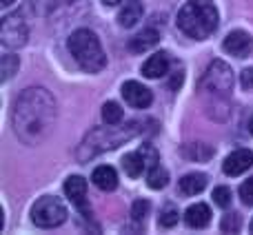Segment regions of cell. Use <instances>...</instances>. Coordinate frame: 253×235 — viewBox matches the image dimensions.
<instances>
[{
	"instance_id": "1",
	"label": "cell",
	"mask_w": 253,
	"mask_h": 235,
	"mask_svg": "<svg viewBox=\"0 0 253 235\" xmlns=\"http://www.w3.org/2000/svg\"><path fill=\"white\" fill-rule=\"evenodd\" d=\"M13 131L27 144H38L47 138L56 122V102L47 89L31 87L22 96H18L11 114Z\"/></svg>"
},
{
	"instance_id": "2",
	"label": "cell",
	"mask_w": 253,
	"mask_h": 235,
	"mask_svg": "<svg viewBox=\"0 0 253 235\" xmlns=\"http://www.w3.org/2000/svg\"><path fill=\"white\" fill-rule=\"evenodd\" d=\"M178 29L193 40H207L218 29V9L211 0H189L178 11Z\"/></svg>"
},
{
	"instance_id": "3",
	"label": "cell",
	"mask_w": 253,
	"mask_h": 235,
	"mask_svg": "<svg viewBox=\"0 0 253 235\" xmlns=\"http://www.w3.org/2000/svg\"><path fill=\"white\" fill-rule=\"evenodd\" d=\"M69 51L87 74H98L107 65L102 44L91 29H76L69 38Z\"/></svg>"
},
{
	"instance_id": "4",
	"label": "cell",
	"mask_w": 253,
	"mask_h": 235,
	"mask_svg": "<svg viewBox=\"0 0 253 235\" xmlns=\"http://www.w3.org/2000/svg\"><path fill=\"white\" fill-rule=\"evenodd\" d=\"M116 126L118 124H107L105 129L91 131V133L83 140V144H80V151H78L80 160L84 162V160H89V157H93L96 153H102V151H107V149L120 147L125 140H129V138H133V135L140 133L138 122H131L125 131H118Z\"/></svg>"
},
{
	"instance_id": "5",
	"label": "cell",
	"mask_w": 253,
	"mask_h": 235,
	"mask_svg": "<svg viewBox=\"0 0 253 235\" xmlns=\"http://www.w3.org/2000/svg\"><path fill=\"white\" fill-rule=\"evenodd\" d=\"M67 220V206L58 197L44 196L31 209V222L38 229H56Z\"/></svg>"
},
{
	"instance_id": "6",
	"label": "cell",
	"mask_w": 253,
	"mask_h": 235,
	"mask_svg": "<svg viewBox=\"0 0 253 235\" xmlns=\"http://www.w3.org/2000/svg\"><path fill=\"white\" fill-rule=\"evenodd\" d=\"M200 91H209L213 96H227L233 89V71L227 62L222 60H213L207 67L205 76L198 82Z\"/></svg>"
},
{
	"instance_id": "7",
	"label": "cell",
	"mask_w": 253,
	"mask_h": 235,
	"mask_svg": "<svg viewBox=\"0 0 253 235\" xmlns=\"http://www.w3.org/2000/svg\"><path fill=\"white\" fill-rule=\"evenodd\" d=\"M27 25L22 20L20 13H9L2 18V25H0V40L7 49H18L27 42Z\"/></svg>"
},
{
	"instance_id": "8",
	"label": "cell",
	"mask_w": 253,
	"mask_h": 235,
	"mask_svg": "<svg viewBox=\"0 0 253 235\" xmlns=\"http://www.w3.org/2000/svg\"><path fill=\"white\" fill-rule=\"evenodd\" d=\"M65 196L69 197L71 204H74L84 218L91 220L93 213L87 204V182H84V178H80V175H71V178L65 182Z\"/></svg>"
},
{
	"instance_id": "9",
	"label": "cell",
	"mask_w": 253,
	"mask_h": 235,
	"mask_svg": "<svg viewBox=\"0 0 253 235\" xmlns=\"http://www.w3.org/2000/svg\"><path fill=\"white\" fill-rule=\"evenodd\" d=\"M123 98L126 100V105L133 107V109H147V107L153 102L151 89L140 84L138 80H129V82L123 84Z\"/></svg>"
},
{
	"instance_id": "10",
	"label": "cell",
	"mask_w": 253,
	"mask_h": 235,
	"mask_svg": "<svg viewBox=\"0 0 253 235\" xmlns=\"http://www.w3.org/2000/svg\"><path fill=\"white\" fill-rule=\"evenodd\" d=\"M222 49L227 53H231V56H236V58H247L253 51V38L247 34V31L236 29L224 38Z\"/></svg>"
},
{
	"instance_id": "11",
	"label": "cell",
	"mask_w": 253,
	"mask_h": 235,
	"mask_svg": "<svg viewBox=\"0 0 253 235\" xmlns=\"http://www.w3.org/2000/svg\"><path fill=\"white\" fill-rule=\"evenodd\" d=\"M253 166V151L249 149H238V151L229 153L227 160L222 162V171L227 175H242L245 171H249Z\"/></svg>"
},
{
	"instance_id": "12",
	"label": "cell",
	"mask_w": 253,
	"mask_h": 235,
	"mask_svg": "<svg viewBox=\"0 0 253 235\" xmlns=\"http://www.w3.org/2000/svg\"><path fill=\"white\" fill-rule=\"evenodd\" d=\"M169 67H171V60H169V53L167 51H158L149 58L147 62L142 65V74L147 78H162V76L169 74Z\"/></svg>"
},
{
	"instance_id": "13",
	"label": "cell",
	"mask_w": 253,
	"mask_h": 235,
	"mask_svg": "<svg viewBox=\"0 0 253 235\" xmlns=\"http://www.w3.org/2000/svg\"><path fill=\"white\" fill-rule=\"evenodd\" d=\"M184 222L191 229H205L209 227L211 222V209L205 202H198V204H191L187 211H184Z\"/></svg>"
},
{
	"instance_id": "14",
	"label": "cell",
	"mask_w": 253,
	"mask_h": 235,
	"mask_svg": "<svg viewBox=\"0 0 253 235\" xmlns=\"http://www.w3.org/2000/svg\"><path fill=\"white\" fill-rule=\"evenodd\" d=\"M160 42V34L156 29H144L140 34H135L133 38H129V51L133 53H144L149 49H153Z\"/></svg>"
},
{
	"instance_id": "15",
	"label": "cell",
	"mask_w": 253,
	"mask_h": 235,
	"mask_svg": "<svg viewBox=\"0 0 253 235\" xmlns=\"http://www.w3.org/2000/svg\"><path fill=\"white\" fill-rule=\"evenodd\" d=\"M142 13H144V7L140 0H126L123 4V9L118 11V25L129 29V27H133L142 18Z\"/></svg>"
},
{
	"instance_id": "16",
	"label": "cell",
	"mask_w": 253,
	"mask_h": 235,
	"mask_svg": "<svg viewBox=\"0 0 253 235\" xmlns=\"http://www.w3.org/2000/svg\"><path fill=\"white\" fill-rule=\"evenodd\" d=\"M91 180H93V184H96L100 191H114V189L118 187V173H116V169L114 166H109V164L98 166V169L93 171Z\"/></svg>"
},
{
	"instance_id": "17",
	"label": "cell",
	"mask_w": 253,
	"mask_h": 235,
	"mask_svg": "<svg viewBox=\"0 0 253 235\" xmlns=\"http://www.w3.org/2000/svg\"><path fill=\"white\" fill-rule=\"evenodd\" d=\"M207 187V175L205 173H189L180 180L178 184V191L184 193V196H198L202 193Z\"/></svg>"
},
{
	"instance_id": "18",
	"label": "cell",
	"mask_w": 253,
	"mask_h": 235,
	"mask_svg": "<svg viewBox=\"0 0 253 235\" xmlns=\"http://www.w3.org/2000/svg\"><path fill=\"white\" fill-rule=\"evenodd\" d=\"M182 156L191 162H207V160H211V156H213V149H211L209 144L191 142V144H184L182 147Z\"/></svg>"
},
{
	"instance_id": "19",
	"label": "cell",
	"mask_w": 253,
	"mask_h": 235,
	"mask_svg": "<svg viewBox=\"0 0 253 235\" xmlns=\"http://www.w3.org/2000/svg\"><path fill=\"white\" fill-rule=\"evenodd\" d=\"M123 166H125V173L129 175V178H138V175H142L144 171V160L142 156H140V151H133L129 153V156H125L123 160Z\"/></svg>"
},
{
	"instance_id": "20",
	"label": "cell",
	"mask_w": 253,
	"mask_h": 235,
	"mask_svg": "<svg viewBox=\"0 0 253 235\" xmlns=\"http://www.w3.org/2000/svg\"><path fill=\"white\" fill-rule=\"evenodd\" d=\"M167 182H169V173H167L165 169H162L160 164L153 166L151 171H147V187L153 189V191H160V189L167 187Z\"/></svg>"
},
{
	"instance_id": "21",
	"label": "cell",
	"mask_w": 253,
	"mask_h": 235,
	"mask_svg": "<svg viewBox=\"0 0 253 235\" xmlns=\"http://www.w3.org/2000/svg\"><path fill=\"white\" fill-rule=\"evenodd\" d=\"M102 120H105V124H120V122L125 120L123 107H120L118 102H107V105L102 107Z\"/></svg>"
},
{
	"instance_id": "22",
	"label": "cell",
	"mask_w": 253,
	"mask_h": 235,
	"mask_svg": "<svg viewBox=\"0 0 253 235\" xmlns=\"http://www.w3.org/2000/svg\"><path fill=\"white\" fill-rule=\"evenodd\" d=\"M18 67H20L18 56H13V53H4L2 62H0V78H2V80L13 78V74L18 71Z\"/></svg>"
},
{
	"instance_id": "23",
	"label": "cell",
	"mask_w": 253,
	"mask_h": 235,
	"mask_svg": "<svg viewBox=\"0 0 253 235\" xmlns=\"http://www.w3.org/2000/svg\"><path fill=\"white\" fill-rule=\"evenodd\" d=\"M213 202L220 206V209H229V206H231V189L215 187L213 189Z\"/></svg>"
},
{
	"instance_id": "24",
	"label": "cell",
	"mask_w": 253,
	"mask_h": 235,
	"mask_svg": "<svg viewBox=\"0 0 253 235\" xmlns=\"http://www.w3.org/2000/svg\"><path fill=\"white\" fill-rule=\"evenodd\" d=\"M178 220H180L178 211H175L173 206H167V209L160 213V227L162 229H171V227H175V224H178Z\"/></svg>"
},
{
	"instance_id": "25",
	"label": "cell",
	"mask_w": 253,
	"mask_h": 235,
	"mask_svg": "<svg viewBox=\"0 0 253 235\" xmlns=\"http://www.w3.org/2000/svg\"><path fill=\"white\" fill-rule=\"evenodd\" d=\"M149 209H151V204H149L147 200H135L133 206H131V215H133L135 222H142V220L147 218Z\"/></svg>"
},
{
	"instance_id": "26",
	"label": "cell",
	"mask_w": 253,
	"mask_h": 235,
	"mask_svg": "<svg viewBox=\"0 0 253 235\" xmlns=\"http://www.w3.org/2000/svg\"><path fill=\"white\" fill-rule=\"evenodd\" d=\"M220 229H222L224 233L240 231V218H238L236 213H229V215H224V220H222V224H220Z\"/></svg>"
},
{
	"instance_id": "27",
	"label": "cell",
	"mask_w": 253,
	"mask_h": 235,
	"mask_svg": "<svg viewBox=\"0 0 253 235\" xmlns=\"http://www.w3.org/2000/svg\"><path fill=\"white\" fill-rule=\"evenodd\" d=\"M240 200L245 202L247 206H253V178H249L240 187Z\"/></svg>"
},
{
	"instance_id": "28",
	"label": "cell",
	"mask_w": 253,
	"mask_h": 235,
	"mask_svg": "<svg viewBox=\"0 0 253 235\" xmlns=\"http://www.w3.org/2000/svg\"><path fill=\"white\" fill-rule=\"evenodd\" d=\"M242 87H245V89L253 87V69H245V71H242Z\"/></svg>"
},
{
	"instance_id": "29",
	"label": "cell",
	"mask_w": 253,
	"mask_h": 235,
	"mask_svg": "<svg viewBox=\"0 0 253 235\" xmlns=\"http://www.w3.org/2000/svg\"><path fill=\"white\" fill-rule=\"evenodd\" d=\"M182 78H184V76H182V69L175 71V74H173V80L169 82V87H171V89H178L180 84H182Z\"/></svg>"
},
{
	"instance_id": "30",
	"label": "cell",
	"mask_w": 253,
	"mask_h": 235,
	"mask_svg": "<svg viewBox=\"0 0 253 235\" xmlns=\"http://www.w3.org/2000/svg\"><path fill=\"white\" fill-rule=\"evenodd\" d=\"M120 2H123V0H102L105 7H116V4H120Z\"/></svg>"
},
{
	"instance_id": "31",
	"label": "cell",
	"mask_w": 253,
	"mask_h": 235,
	"mask_svg": "<svg viewBox=\"0 0 253 235\" xmlns=\"http://www.w3.org/2000/svg\"><path fill=\"white\" fill-rule=\"evenodd\" d=\"M16 0H2V7H9V4H13Z\"/></svg>"
},
{
	"instance_id": "32",
	"label": "cell",
	"mask_w": 253,
	"mask_h": 235,
	"mask_svg": "<svg viewBox=\"0 0 253 235\" xmlns=\"http://www.w3.org/2000/svg\"><path fill=\"white\" fill-rule=\"evenodd\" d=\"M249 131H251V135H253V118H251V122H249Z\"/></svg>"
},
{
	"instance_id": "33",
	"label": "cell",
	"mask_w": 253,
	"mask_h": 235,
	"mask_svg": "<svg viewBox=\"0 0 253 235\" xmlns=\"http://www.w3.org/2000/svg\"><path fill=\"white\" fill-rule=\"evenodd\" d=\"M251 231H253V220H251Z\"/></svg>"
}]
</instances>
